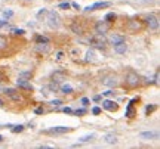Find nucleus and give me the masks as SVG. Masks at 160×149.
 <instances>
[{
  "label": "nucleus",
  "instance_id": "nucleus-36",
  "mask_svg": "<svg viewBox=\"0 0 160 149\" xmlns=\"http://www.w3.org/2000/svg\"><path fill=\"white\" fill-rule=\"evenodd\" d=\"M80 102H82L83 106H88V105H89V99H88V97H82V101H80Z\"/></svg>",
  "mask_w": 160,
  "mask_h": 149
},
{
  "label": "nucleus",
  "instance_id": "nucleus-42",
  "mask_svg": "<svg viewBox=\"0 0 160 149\" xmlns=\"http://www.w3.org/2000/svg\"><path fill=\"white\" fill-rule=\"evenodd\" d=\"M93 101H95V102H100V101H101V96H100V95L93 96Z\"/></svg>",
  "mask_w": 160,
  "mask_h": 149
},
{
  "label": "nucleus",
  "instance_id": "nucleus-37",
  "mask_svg": "<svg viewBox=\"0 0 160 149\" xmlns=\"http://www.w3.org/2000/svg\"><path fill=\"white\" fill-rule=\"evenodd\" d=\"M64 59V52H58L56 53V61H62Z\"/></svg>",
  "mask_w": 160,
  "mask_h": 149
},
{
  "label": "nucleus",
  "instance_id": "nucleus-24",
  "mask_svg": "<svg viewBox=\"0 0 160 149\" xmlns=\"http://www.w3.org/2000/svg\"><path fill=\"white\" fill-rule=\"evenodd\" d=\"M10 33L15 34V35H22V34H25V31H24V30H19V28H10Z\"/></svg>",
  "mask_w": 160,
  "mask_h": 149
},
{
  "label": "nucleus",
  "instance_id": "nucleus-45",
  "mask_svg": "<svg viewBox=\"0 0 160 149\" xmlns=\"http://www.w3.org/2000/svg\"><path fill=\"white\" fill-rule=\"evenodd\" d=\"M3 80H5V76H3L2 72H0V81H3Z\"/></svg>",
  "mask_w": 160,
  "mask_h": 149
},
{
  "label": "nucleus",
  "instance_id": "nucleus-19",
  "mask_svg": "<svg viewBox=\"0 0 160 149\" xmlns=\"http://www.w3.org/2000/svg\"><path fill=\"white\" fill-rule=\"evenodd\" d=\"M37 49L39 52H47L49 49H51V46H49V43H37Z\"/></svg>",
  "mask_w": 160,
  "mask_h": 149
},
{
  "label": "nucleus",
  "instance_id": "nucleus-47",
  "mask_svg": "<svg viewBox=\"0 0 160 149\" xmlns=\"http://www.w3.org/2000/svg\"><path fill=\"white\" fill-rule=\"evenodd\" d=\"M5 90V87H3V86H0V92H3Z\"/></svg>",
  "mask_w": 160,
  "mask_h": 149
},
{
  "label": "nucleus",
  "instance_id": "nucleus-29",
  "mask_svg": "<svg viewBox=\"0 0 160 149\" xmlns=\"http://www.w3.org/2000/svg\"><path fill=\"white\" fill-rule=\"evenodd\" d=\"M3 16H5V18H10V16H14V10H10V9L3 10Z\"/></svg>",
  "mask_w": 160,
  "mask_h": 149
},
{
  "label": "nucleus",
  "instance_id": "nucleus-41",
  "mask_svg": "<svg viewBox=\"0 0 160 149\" xmlns=\"http://www.w3.org/2000/svg\"><path fill=\"white\" fill-rule=\"evenodd\" d=\"M62 111H64V112H65V114H73V111H71L70 108H64Z\"/></svg>",
  "mask_w": 160,
  "mask_h": 149
},
{
  "label": "nucleus",
  "instance_id": "nucleus-6",
  "mask_svg": "<svg viewBox=\"0 0 160 149\" xmlns=\"http://www.w3.org/2000/svg\"><path fill=\"white\" fill-rule=\"evenodd\" d=\"M51 81L56 83V84H62L67 81V77H65V74L62 71H55L52 72V76H51Z\"/></svg>",
  "mask_w": 160,
  "mask_h": 149
},
{
  "label": "nucleus",
  "instance_id": "nucleus-48",
  "mask_svg": "<svg viewBox=\"0 0 160 149\" xmlns=\"http://www.w3.org/2000/svg\"><path fill=\"white\" fill-rule=\"evenodd\" d=\"M2 140H3V137H2V136H0V142H2Z\"/></svg>",
  "mask_w": 160,
  "mask_h": 149
},
{
  "label": "nucleus",
  "instance_id": "nucleus-40",
  "mask_svg": "<svg viewBox=\"0 0 160 149\" xmlns=\"http://www.w3.org/2000/svg\"><path fill=\"white\" fill-rule=\"evenodd\" d=\"M6 25H8V21H5V19L2 21V19H0V28H2V27H6Z\"/></svg>",
  "mask_w": 160,
  "mask_h": 149
},
{
  "label": "nucleus",
  "instance_id": "nucleus-31",
  "mask_svg": "<svg viewBox=\"0 0 160 149\" xmlns=\"http://www.w3.org/2000/svg\"><path fill=\"white\" fill-rule=\"evenodd\" d=\"M45 15H46V9H40V10L37 12V18H39V19H43Z\"/></svg>",
  "mask_w": 160,
  "mask_h": 149
},
{
  "label": "nucleus",
  "instance_id": "nucleus-46",
  "mask_svg": "<svg viewBox=\"0 0 160 149\" xmlns=\"http://www.w3.org/2000/svg\"><path fill=\"white\" fill-rule=\"evenodd\" d=\"M3 105H5V102L2 101V99H0V106H3Z\"/></svg>",
  "mask_w": 160,
  "mask_h": 149
},
{
  "label": "nucleus",
  "instance_id": "nucleus-26",
  "mask_svg": "<svg viewBox=\"0 0 160 149\" xmlns=\"http://www.w3.org/2000/svg\"><path fill=\"white\" fill-rule=\"evenodd\" d=\"M73 114H74V115H77V117H82V115H84V114H86V108H83V109H76V111H73Z\"/></svg>",
  "mask_w": 160,
  "mask_h": 149
},
{
  "label": "nucleus",
  "instance_id": "nucleus-38",
  "mask_svg": "<svg viewBox=\"0 0 160 149\" xmlns=\"http://www.w3.org/2000/svg\"><path fill=\"white\" fill-rule=\"evenodd\" d=\"M102 95H104V96H114L116 93H114V92H113L111 89H110V90H107V92H104Z\"/></svg>",
  "mask_w": 160,
  "mask_h": 149
},
{
  "label": "nucleus",
  "instance_id": "nucleus-10",
  "mask_svg": "<svg viewBox=\"0 0 160 149\" xmlns=\"http://www.w3.org/2000/svg\"><path fill=\"white\" fill-rule=\"evenodd\" d=\"M68 131H71L70 127H52V129L46 130L45 133H47V134H62V133H68Z\"/></svg>",
  "mask_w": 160,
  "mask_h": 149
},
{
  "label": "nucleus",
  "instance_id": "nucleus-16",
  "mask_svg": "<svg viewBox=\"0 0 160 149\" xmlns=\"http://www.w3.org/2000/svg\"><path fill=\"white\" fill-rule=\"evenodd\" d=\"M104 142H105V143H110V145H114V143H117V136L113 134V133L105 134V136H104Z\"/></svg>",
  "mask_w": 160,
  "mask_h": 149
},
{
  "label": "nucleus",
  "instance_id": "nucleus-5",
  "mask_svg": "<svg viewBox=\"0 0 160 149\" xmlns=\"http://www.w3.org/2000/svg\"><path fill=\"white\" fill-rule=\"evenodd\" d=\"M93 28H95L96 34H107L110 31V24L105 21H98V22H95Z\"/></svg>",
  "mask_w": 160,
  "mask_h": 149
},
{
  "label": "nucleus",
  "instance_id": "nucleus-39",
  "mask_svg": "<svg viewBox=\"0 0 160 149\" xmlns=\"http://www.w3.org/2000/svg\"><path fill=\"white\" fill-rule=\"evenodd\" d=\"M68 7H70L68 3H59V9H64V10H65V9H68Z\"/></svg>",
  "mask_w": 160,
  "mask_h": 149
},
{
  "label": "nucleus",
  "instance_id": "nucleus-33",
  "mask_svg": "<svg viewBox=\"0 0 160 149\" xmlns=\"http://www.w3.org/2000/svg\"><path fill=\"white\" fill-rule=\"evenodd\" d=\"M51 105L52 106H59V105H62V101H58V99H55V101H51Z\"/></svg>",
  "mask_w": 160,
  "mask_h": 149
},
{
  "label": "nucleus",
  "instance_id": "nucleus-20",
  "mask_svg": "<svg viewBox=\"0 0 160 149\" xmlns=\"http://www.w3.org/2000/svg\"><path fill=\"white\" fill-rule=\"evenodd\" d=\"M84 59L88 61V62H93V61H95V52L92 50V49H91V50H88V52H86Z\"/></svg>",
  "mask_w": 160,
  "mask_h": 149
},
{
  "label": "nucleus",
  "instance_id": "nucleus-13",
  "mask_svg": "<svg viewBox=\"0 0 160 149\" xmlns=\"http://www.w3.org/2000/svg\"><path fill=\"white\" fill-rule=\"evenodd\" d=\"M102 108H104L105 111H111V112H114V111L119 109L117 103L113 102V101H104V102H102Z\"/></svg>",
  "mask_w": 160,
  "mask_h": 149
},
{
  "label": "nucleus",
  "instance_id": "nucleus-2",
  "mask_svg": "<svg viewBox=\"0 0 160 149\" xmlns=\"http://www.w3.org/2000/svg\"><path fill=\"white\" fill-rule=\"evenodd\" d=\"M125 81H126V84L129 86V87H132V89L138 87V86L141 84V78H139V76H138L137 72H133V71H129V72L126 74Z\"/></svg>",
  "mask_w": 160,
  "mask_h": 149
},
{
  "label": "nucleus",
  "instance_id": "nucleus-28",
  "mask_svg": "<svg viewBox=\"0 0 160 149\" xmlns=\"http://www.w3.org/2000/svg\"><path fill=\"white\" fill-rule=\"evenodd\" d=\"M36 42H37V43H49V39L42 37V35H37V37H36Z\"/></svg>",
  "mask_w": 160,
  "mask_h": 149
},
{
  "label": "nucleus",
  "instance_id": "nucleus-1",
  "mask_svg": "<svg viewBox=\"0 0 160 149\" xmlns=\"http://www.w3.org/2000/svg\"><path fill=\"white\" fill-rule=\"evenodd\" d=\"M46 22H47V27H49V28L58 30V28L61 27V24H62V19H61V16H59V14H58L56 10H49V12H47V19H46Z\"/></svg>",
  "mask_w": 160,
  "mask_h": 149
},
{
  "label": "nucleus",
  "instance_id": "nucleus-12",
  "mask_svg": "<svg viewBox=\"0 0 160 149\" xmlns=\"http://www.w3.org/2000/svg\"><path fill=\"white\" fill-rule=\"evenodd\" d=\"M10 99H12V101H16V102H19L21 101V96H19V93L15 90V89H5L3 90Z\"/></svg>",
  "mask_w": 160,
  "mask_h": 149
},
{
  "label": "nucleus",
  "instance_id": "nucleus-27",
  "mask_svg": "<svg viewBox=\"0 0 160 149\" xmlns=\"http://www.w3.org/2000/svg\"><path fill=\"white\" fill-rule=\"evenodd\" d=\"M8 46V40L5 39L3 35H0V49H5Z\"/></svg>",
  "mask_w": 160,
  "mask_h": 149
},
{
  "label": "nucleus",
  "instance_id": "nucleus-9",
  "mask_svg": "<svg viewBox=\"0 0 160 149\" xmlns=\"http://www.w3.org/2000/svg\"><path fill=\"white\" fill-rule=\"evenodd\" d=\"M105 7H110L108 2H98V3H93L91 6H86L84 10L86 12H92V10H96V9H105Z\"/></svg>",
  "mask_w": 160,
  "mask_h": 149
},
{
  "label": "nucleus",
  "instance_id": "nucleus-35",
  "mask_svg": "<svg viewBox=\"0 0 160 149\" xmlns=\"http://www.w3.org/2000/svg\"><path fill=\"white\" fill-rule=\"evenodd\" d=\"M116 19V15L114 14H108L107 16H105V21H114Z\"/></svg>",
  "mask_w": 160,
  "mask_h": 149
},
{
  "label": "nucleus",
  "instance_id": "nucleus-32",
  "mask_svg": "<svg viewBox=\"0 0 160 149\" xmlns=\"http://www.w3.org/2000/svg\"><path fill=\"white\" fill-rule=\"evenodd\" d=\"M42 92H43V96H49V95L52 93V92H51V89H49L47 86H46V87H43V89H42Z\"/></svg>",
  "mask_w": 160,
  "mask_h": 149
},
{
  "label": "nucleus",
  "instance_id": "nucleus-11",
  "mask_svg": "<svg viewBox=\"0 0 160 149\" xmlns=\"http://www.w3.org/2000/svg\"><path fill=\"white\" fill-rule=\"evenodd\" d=\"M113 47H114V52L117 55H123V53H126V50H128V44L125 42H119V43L113 44Z\"/></svg>",
  "mask_w": 160,
  "mask_h": 149
},
{
  "label": "nucleus",
  "instance_id": "nucleus-21",
  "mask_svg": "<svg viewBox=\"0 0 160 149\" xmlns=\"http://www.w3.org/2000/svg\"><path fill=\"white\" fill-rule=\"evenodd\" d=\"M93 137H95V134H92V133H91V134H86V136H83V137H80V139H79V143H86V142H91Z\"/></svg>",
  "mask_w": 160,
  "mask_h": 149
},
{
  "label": "nucleus",
  "instance_id": "nucleus-34",
  "mask_svg": "<svg viewBox=\"0 0 160 149\" xmlns=\"http://www.w3.org/2000/svg\"><path fill=\"white\" fill-rule=\"evenodd\" d=\"M92 114H93V115H100V114H101V108L95 106V108L92 109Z\"/></svg>",
  "mask_w": 160,
  "mask_h": 149
},
{
  "label": "nucleus",
  "instance_id": "nucleus-17",
  "mask_svg": "<svg viewBox=\"0 0 160 149\" xmlns=\"http://www.w3.org/2000/svg\"><path fill=\"white\" fill-rule=\"evenodd\" d=\"M119 42H125V37H123L122 34H111L110 35V43L111 44H116Z\"/></svg>",
  "mask_w": 160,
  "mask_h": 149
},
{
  "label": "nucleus",
  "instance_id": "nucleus-8",
  "mask_svg": "<svg viewBox=\"0 0 160 149\" xmlns=\"http://www.w3.org/2000/svg\"><path fill=\"white\" fill-rule=\"evenodd\" d=\"M126 27L129 31H139L142 28V22L137 21V19H129L128 24H126Z\"/></svg>",
  "mask_w": 160,
  "mask_h": 149
},
{
  "label": "nucleus",
  "instance_id": "nucleus-44",
  "mask_svg": "<svg viewBox=\"0 0 160 149\" xmlns=\"http://www.w3.org/2000/svg\"><path fill=\"white\" fill-rule=\"evenodd\" d=\"M71 6H73V7H74V9H80V6H79V5H77V3H73V5H71Z\"/></svg>",
  "mask_w": 160,
  "mask_h": 149
},
{
  "label": "nucleus",
  "instance_id": "nucleus-23",
  "mask_svg": "<svg viewBox=\"0 0 160 149\" xmlns=\"http://www.w3.org/2000/svg\"><path fill=\"white\" fill-rule=\"evenodd\" d=\"M12 133H21L24 130V126H21V124H18V126H12Z\"/></svg>",
  "mask_w": 160,
  "mask_h": 149
},
{
  "label": "nucleus",
  "instance_id": "nucleus-4",
  "mask_svg": "<svg viewBox=\"0 0 160 149\" xmlns=\"http://www.w3.org/2000/svg\"><path fill=\"white\" fill-rule=\"evenodd\" d=\"M145 25L151 31H157L159 30V18L154 15H147L145 16Z\"/></svg>",
  "mask_w": 160,
  "mask_h": 149
},
{
  "label": "nucleus",
  "instance_id": "nucleus-15",
  "mask_svg": "<svg viewBox=\"0 0 160 149\" xmlns=\"http://www.w3.org/2000/svg\"><path fill=\"white\" fill-rule=\"evenodd\" d=\"M70 28H71V31L74 33L76 35H82V34H83V28L80 27V24H79V22H73Z\"/></svg>",
  "mask_w": 160,
  "mask_h": 149
},
{
  "label": "nucleus",
  "instance_id": "nucleus-25",
  "mask_svg": "<svg viewBox=\"0 0 160 149\" xmlns=\"http://www.w3.org/2000/svg\"><path fill=\"white\" fill-rule=\"evenodd\" d=\"M30 77H31V72H30V71H24V72H21V74H19V78L30 80Z\"/></svg>",
  "mask_w": 160,
  "mask_h": 149
},
{
  "label": "nucleus",
  "instance_id": "nucleus-14",
  "mask_svg": "<svg viewBox=\"0 0 160 149\" xmlns=\"http://www.w3.org/2000/svg\"><path fill=\"white\" fill-rule=\"evenodd\" d=\"M16 86H18V87H21V89H24V90H33V86H31V84L28 83V80H25V78H18Z\"/></svg>",
  "mask_w": 160,
  "mask_h": 149
},
{
  "label": "nucleus",
  "instance_id": "nucleus-22",
  "mask_svg": "<svg viewBox=\"0 0 160 149\" xmlns=\"http://www.w3.org/2000/svg\"><path fill=\"white\" fill-rule=\"evenodd\" d=\"M59 90L62 92V93H71L73 92V87H70V86H67V84H61V87H59Z\"/></svg>",
  "mask_w": 160,
  "mask_h": 149
},
{
  "label": "nucleus",
  "instance_id": "nucleus-3",
  "mask_svg": "<svg viewBox=\"0 0 160 149\" xmlns=\"http://www.w3.org/2000/svg\"><path fill=\"white\" fill-rule=\"evenodd\" d=\"M89 43H91V46L98 47V49H101V50H104L105 46H107V39L104 37V34H95L93 39L89 40Z\"/></svg>",
  "mask_w": 160,
  "mask_h": 149
},
{
  "label": "nucleus",
  "instance_id": "nucleus-7",
  "mask_svg": "<svg viewBox=\"0 0 160 149\" xmlns=\"http://www.w3.org/2000/svg\"><path fill=\"white\" fill-rule=\"evenodd\" d=\"M102 84H104V86H108L110 89H111V87H116V86L119 84V78L111 74V76H107V77L102 78Z\"/></svg>",
  "mask_w": 160,
  "mask_h": 149
},
{
  "label": "nucleus",
  "instance_id": "nucleus-43",
  "mask_svg": "<svg viewBox=\"0 0 160 149\" xmlns=\"http://www.w3.org/2000/svg\"><path fill=\"white\" fill-rule=\"evenodd\" d=\"M34 112H36V114H43V109H42V108H37Z\"/></svg>",
  "mask_w": 160,
  "mask_h": 149
},
{
  "label": "nucleus",
  "instance_id": "nucleus-30",
  "mask_svg": "<svg viewBox=\"0 0 160 149\" xmlns=\"http://www.w3.org/2000/svg\"><path fill=\"white\" fill-rule=\"evenodd\" d=\"M154 109H156V105H148V106L145 108V114H147V115H150Z\"/></svg>",
  "mask_w": 160,
  "mask_h": 149
},
{
  "label": "nucleus",
  "instance_id": "nucleus-18",
  "mask_svg": "<svg viewBox=\"0 0 160 149\" xmlns=\"http://www.w3.org/2000/svg\"><path fill=\"white\" fill-rule=\"evenodd\" d=\"M139 136L142 139H154V137H159V133H153V131H142V133H139Z\"/></svg>",
  "mask_w": 160,
  "mask_h": 149
}]
</instances>
